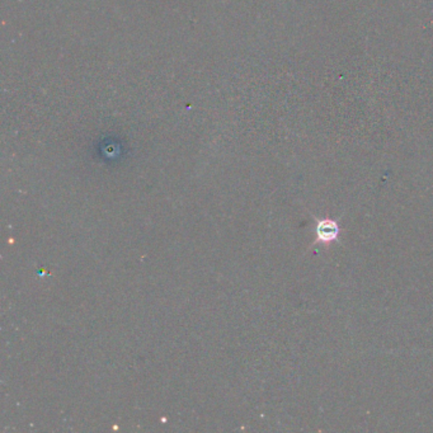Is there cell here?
<instances>
[{
  "instance_id": "1",
  "label": "cell",
  "mask_w": 433,
  "mask_h": 433,
  "mask_svg": "<svg viewBox=\"0 0 433 433\" xmlns=\"http://www.w3.org/2000/svg\"><path fill=\"white\" fill-rule=\"evenodd\" d=\"M315 244L320 246H331L333 243H336L341 235V225L338 223V220H333L331 217H315Z\"/></svg>"
}]
</instances>
